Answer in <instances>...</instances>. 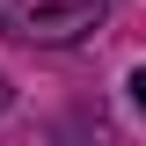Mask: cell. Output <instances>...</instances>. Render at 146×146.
Returning a JSON list of instances; mask_svg holds the SVG:
<instances>
[{
  "label": "cell",
  "mask_w": 146,
  "mask_h": 146,
  "mask_svg": "<svg viewBox=\"0 0 146 146\" xmlns=\"http://www.w3.org/2000/svg\"><path fill=\"white\" fill-rule=\"evenodd\" d=\"M131 102H139V117H146V66L131 73Z\"/></svg>",
  "instance_id": "obj_2"
},
{
  "label": "cell",
  "mask_w": 146,
  "mask_h": 146,
  "mask_svg": "<svg viewBox=\"0 0 146 146\" xmlns=\"http://www.w3.org/2000/svg\"><path fill=\"white\" fill-rule=\"evenodd\" d=\"M110 15V0H0V29L22 44H80Z\"/></svg>",
  "instance_id": "obj_1"
},
{
  "label": "cell",
  "mask_w": 146,
  "mask_h": 146,
  "mask_svg": "<svg viewBox=\"0 0 146 146\" xmlns=\"http://www.w3.org/2000/svg\"><path fill=\"white\" fill-rule=\"evenodd\" d=\"M0 110H7V80H0Z\"/></svg>",
  "instance_id": "obj_3"
}]
</instances>
